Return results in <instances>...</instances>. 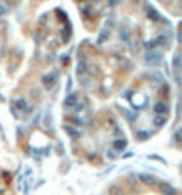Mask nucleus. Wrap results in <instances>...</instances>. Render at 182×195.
<instances>
[{
	"label": "nucleus",
	"instance_id": "1",
	"mask_svg": "<svg viewBox=\"0 0 182 195\" xmlns=\"http://www.w3.org/2000/svg\"><path fill=\"white\" fill-rule=\"evenodd\" d=\"M145 62L150 64V66L161 62V53H159V52H154V50H149V52L145 53Z\"/></svg>",
	"mask_w": 182,
	"mask_h": 195
},
{
	"label": "nucleus",
	"instance_id": "2",
	"mask_svg": "<svg viewBox=\"0 0 182 195\" xmlns=\"http://www.w3.org/2000/svg\"><path fill=\"white\" fill-rule=\"evenodd\" d=\"M138 179H140V181H142L143 184H150V186H152V184H156V183H157V181H156V177H154V176H150V174H145V172H140V174H138Z\"/></svg>",
	"mask_w": 182,
	"mask_h": 195
},
{
	"label": "nucleus",
	"instance_id": "3",
	"mask_svg": "<svg viewBox=\"0 0 182 195\" xmlns=\"http://www.w3.org/2000/svg\"><path fill=\"white\" fill-rule=\"evenodd\" d=\"M159 190H161L163 195H177V190H175L170 183H161V184H159Z\"/></svg>",
	"mask_w": 182,
	"mask_h": 195
},
{
	"label": "nucleus",
	"instance_id": "4",
	"mask_svg": "<svg viewBox=\"0 0 182 195\" xmlns=\"http://www.w3.org/2000/svg\"><path fill=\"white\" fill-rule=\"evenodd\" d=\"M55 82H57V73H50V75H46V76L42 78V83H44L46 89H51V85Z\"/></svg>",
	"mask_w": 182,
	"mask_h": 195
},
{
	"label": "nucleus",
	"instance_id": "5",
	"mask_svg": "<svg viewBox=\"0 0 182 195\" xmlns=\"http://www.w3.org/2000/svg\"><path fill=\"white\" fill-rule=\"evenodd\" d=\"M166 114H156L154 116V119H152V122H154V126L156 128H161V126H164L166 124Z\"/></svg>",
	"mask_w": 182,
	"mask_h": 195
},
{
	"label": "nucleus",
	"instance_id": "6",
	"mask_svg": "<svg viewBox=\"0 0 182 195\" xmlns=\"http://www.w3.org/2000/svg\"><path fill=\"white\" fill-rule=\"evenodd\" d=\"M76 103H78L76 94H69V96H67V99L64 101V106H65V108H74V106H76Z\"/></svg>",
	"mask_w": 182,
	"mask_h": 195
},
{
	"label": "nucleus",
	"instance_id": "7",
	"mask_svg": "<svg viewBox=\"0 0 182 195\" xmlns=\"http://www.w3.org/2000/svg\"><path fill=\"white\" fill-rule=\"evenodd\" d=\"M76 73H78V76H81V75H87V62H85V58H80V60H78Z\"/></svg>",
	"mask_w": 182,
	"mask_h": 195
},
{
	"label": "nucleus",
	"instance_id": "8",
	"mask_svg": "<svg viewBox=\"0 0 182 195\" xmlns=\"http://www.w3.org/2000/svg\"><path fill=\"white\" fill-rule=\"evenodd\" d=\"M14 105H16V108H18V110L25 112V114H28V110H30V108H28V105H27V101H25L23 98L16 99V103H14Z\"/></svg>",
	"mask_w": 182,
	"mask_h": 195
},
{
	"label": "nucleus",
	"instance_id": "9",
	"mask_svg": "<svg viewBox=\"0 0 182 195\" xmlns=\"http://www.w3.org/2000/svg\"><path fill=\"white\" fill-rule=\"evenodd\" d=\"M154 112H156V114H166V112H168V105H166V103H156V105H154Z\"/></svg>",
	"mask_w": 182,
	"mask_h": 195
},
{
	"label": "nucleus",
	"instance_id": "10",
	"mask_svg": "<svg viewBox=\"0 0 182 195\" xmlns=\"http://www.w3.org/2000/svg\"><path fill=\"white\" fill-rule=\"evenodd\" d=\"M126 147H127L126 138H119V140H115V142H113V149H117V151H124Z\"/></svg>",
	"mask_w": 182,
	"mask_h": 195
},
{
	"label": "nucleus",
	"instance_id": "11",
	"mask_svg": "<svg viewBox=\"0 0 182 195\" xmlns=\"http://www.w3.org/2000/svg\"><path fill=\"white\" fill-rule=\"evenodd\" d=\"M147 16H149V20H152V21H159V14H157V11L152 9V7L147 9Z\"/></svg>",
	"mask_w": 182,
	"mask_h": 195
},
{
	"label": "nucleus",
	"instance_id": "12",
	"mask_svg": "<svg viewBox=\"0 0 182 195\" xmlns=\"http://www.w3.org/2000/svg\"><path fill=\"white\" fill-rule=\"evenodd\" d=\"M64 130H65V133H69L73 138H78V136H80V131H76V130H74L73 126H69V124H65V126H64Z\"/></svg>",
	"mask_w": 182,
	"mask_h": 195
},
{
	"label": "nucleus",
	"instance_id": "13",
	"mask_svg": "<svg viewBox=\"0 0 182 195\" xmlns=\"http://www.w3.org/2000/svg\"><path fill=\"white\" fill-rule=\"evenodd\" d=\"M108 195H124L120 186H117V184H113V186H110V190H108Z\"/></svg>",
	"mask_w": 182,
	"mask_h": 195
},
{
	"label": "nucleus",
	"instance_id": "14",
	"mask_svg": "<svg viewBox=\"0 0 182 195\" xmlns=\"http://www.w3.org/2000/svg\"><path fill=\"white\" fill-rule=\"evenodd\" d=\"M156 46H157L156 39H150V41H147V43H145V48H147V50H154Z\"/></svg>",
	"mask_w": 182,
	"mask_h": 195
},
{
	"label": "nucleus",
	"instance_id": "15",
	"mask_svg": "<svg viewBox=\"0 0 182 195\" xmlns=\"http://www.w3.org/2000/svg\"><path fill=\"white\" fill-rule=\"evenodd\" d=\"M149 136H150L149 131H138V133H136V138H138V140H145V138H149Z\"/></svg>",
	"mask_w": 182,
	"mask_h": 195
},
{
	"label": "nucleus",
	"instance_id": "16",
	"mask_svg": "<svg viewBox=\"0 0 182 195\" xmlns=\"http://www.w3.org/2000/svg\"><path fill=\"white\" fill-rule=\"evenodd\" d=\"M173 140H177V142H181V140H182V130H181V131H177V133L173 135Z\"/></svg>",
	"mask_w": 182,
	"mask_h": 195
},
{
	"label": "nucleus",
	"instance_id": "17",
	"mask_svg": "<svg viewBox=\"0 0 182 195\" xmlns=\"http://www.w3.org/2000/svg\"><path fill=\"white\" fill-rule=\"evenodd\" d=\"M5 13H7V7L5 5H0V16H4Z\"/></svg>",
	"mask_w": 182,
	"mask_h": 195
},
{
	"label": "nucleus",
	"instance_id": "18",
	"mask_svg": "<svg viewBox=\"0 0 182 195\" xmlns=\"http://www.w3.org/2000/svg\"><path fill=\"white\" fill-rule=\"evenodd\" d=\"M83 14L88 16V14H90V7H83Z\"/></svg>",
	"mask_w": 182,
	"mask_h": 195
},
{
	"label": "nucleus",
	"instance_id": "19",
	"mask_svg": "<svg viewBox=\"0 0 182 195\" xmlns=\"http://www.w3.org/2000/svg\"><path fill=\"white\" fill-rule=\"evenodd\" d=\"M104 38H106V32H103L101 38H99V43H104Z\"/></svg>",
	"mask_w": 182,
	"mask_h": 195
},
{
	"label": "nucleus",
	"instance_id": "20",
	"mask_svg": "<svg viewBox=\"0 0 182 195\" xmlns=\"http://www.w3.org/2000/svg\"><path fill=\"white\" fill-rule=\"evenodd\" d=\"M177 38H179V43H182V30L179 32V34H177Z\"/></svg>",
	"mask_w": 182,
	"mask_h": 195
},
{
	"label": "nucleus",
	"instance_id": "21",
	"mask_svg": "<svg viewBox=\"0 0 182 195\" xmlns=\"http://www.w3.org/2000/svg\"><path fill=\"white\" fill-rule=\"evenodd\" d=\"M117 4V0H110V5H115Z\"/></svg>",
	"mask_w": 182,
	"mask_h": 195
},
{
	"label": "nucleus",
	"instance_id": "22",
	"mask_svg": "<svg viewBox=\"0 0 182 195\" xmlns=\"http://www.w3.org/2000/svg\"><path fill=\"white\" fill-rule=\"evenodd\" d=\"M4 192H5V190H4V188H0V195L4 194Z\"/></svg>",
	"mask_w": 182,
	"mask_h": 195
},
{
	"label": "nucleus",
	"instance_id": "23",
	"mask_svg": "<svg viewBox=\"0 0 182 195\" xmlns=\"http://www.w3.org/2000/svg\"><path fill=\"white\" fill-rule=\"evenodd\" d=\"M78 2H83V0H78Z\"/></svg>",
	"mask_w": 182,
	"mask_h": 195
},
{
	"label": "nucleus",
	"instance_id": "24",
	"mask_svg": "<svg viewBox=\"0 0 182 195\" xmlns=\"http://www.w3.org/2000/svg\"><path fill=\"white\" fill-rule=\"evenodd\" d=\"M181 170H182V165H181Z\"/></svg>",
	"mask_w": 182,
	"mask_h": 195
}]
</instances>
